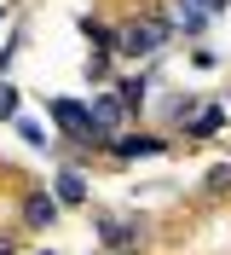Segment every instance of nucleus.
<instances>
[{
  "instance_id": "13",
  "label": "nucleus",
  "mask_w": 231,
  "mask_h": 255,
  "mask_svg": "<svg viewBox=\"0 0 231 255\" xmlns=\"http://www.w3.org/2000/svg\"><path fill=\"white\" fill-rule=\"evenodd\" d=\"M191 6H197L202 17H214V12H226V0H191Z\"/></svg>"
},
{
  "instance_id": "4",
  "label": "nucleus",
  "mask_w": 231,
  "mask_h": 255,
  "mask_svg": "<svg viewBox=\"0 0 231 255\" xmlns=\"http://www.w3.org/2000/svg\"><path fill=\"white\" fill-rule=\"evenodd\" d=\"M52 215H58V197H46V191H35L29 203H23V221H35V226H46Z\"/></svg>"
},
{
  "instance_id": "8",
  "label": "nucleus",
  "mask_w": 231,
  "mask_h": 255,
  "mask_svg": "<svg viewBox=\"0 0 231 255\" xmlns=\"http://www.w3.org/2000/svg\"><path fill=\"white\" fill-rule=\"evenodd\" d=\"M116 151H122V157H156L162 139H116Z\"/></svg>"
},
{
  "instance_id": "11",
  "label": "nucleus",
  "mask_w": 231,
  "mask_h": 255,
  "mask_svg": "<svg viewBox=\"0 0 231 255\" xmlns=\"http://www.w3.org/2000/svg\"><path fill=\"white\" fill-rule=\"evenodd\" d=\"M145 99V81H122V105H139Z\"/></svg>"
},
{
  "instance_id": "2",
  "label": "nucleus",
  "mask_w": 231,
  "mask_h": 255,
  "mask_svg": "<svg viewBox=\"0 0 231 255\" xmlns=\"http://www.w3.org/2000/svg\"><path fill=\"white\" fill-rule=\"evenodd\" d=\"M52 116H58L76 139H98L92 133V105H76V99H52Z\"/></svg>"
},
{
  "instance_id": "5",
  "label": "nucleus",
  "mask_w": 231,
  "mask_h": 255,
  "mask_svg": "<svg viewBox=\"0 0 231 255\" xmlns=\"http://www.w3.org/2000/svg\"><path fill=\"white\" fill-rule=\"evenodd\" d=\"M220 128H226V111H220V105H202L197 122H191V133H197V139H208V133H220Z\"/></svg>"
},
{
  "instance_id": "1",
  "label": "nucleus",
  "mask_w": 231,
  "mask_h": 255,
  "mask_svg": "<svg viewBox=\"0 0 231 255\" xmlns=\"http://www.w3.org/2000/svg\"><path fill=\"white\" fill-rule=\"evenodd\" d=\"M162 41H168V23H127V29L116 35V52H122V58H151Z\"/></svg>"
},
{
  "instance_id": "6",
  "label": "nucleus",
  "mask_w": 231,
  "mask_h": 255,
  "mask_svg": "<svg viewBox=\"0 0 231 255\" xmlns=\"http://www.w3.org/2000/svg\"><path fill=\"white\" fill-rule=\"evenodd\" d=\"M168 23H179L185 35H197V29H202V12H197V6H191V0H173V12H168Z\"/></svg>"
},
{
  "instance_id": "9",
  "label": "nucleus",
  "mask_w": 231,
  "mask_h": 255,
  "mask_svg": "<svg viewBox=\"0 0 231 255\" xmlns=\"http://www.w3.org/2000/svg\"><path fill=\"white\" fill-rule=\"evenodd\" d=\"M226 186H231V162H220L214 174H208V191H226Z\"/></svg>"
},
{
  "instance_id": "12",
  "label": "nucleus",
  "mask_w": 231,
  "mask_h": 255,
  "mask_svg": "<svg viewBox=\"0 0 231 255\" xmlns=\"http://www.w3.org/2000/svg\"><path fill=\"white\" fill-rule=\"evenodd\" d=\"M127 232H133V226H127V221H104V238H110V244H122Z\"/></svg>"
},
{
  "instance_id": "3",
  "label": "nucleus",
  "mask_w": 231,
  "mask_h": 255,
  "mask_svg": "<svg viewBox=\"0 0 231 255\" xmlns=\"http://www.w3.org/2000/svg\"><path fill=\"white\" fill-rule=\"evenodd\" d=\"M122 122H127V105H122V99H110V93L92 99V133H98V139H110Z\"/></svg>"
},
{
  "instance_id": "10",
  "label": "nucleus",
  "mask_w": 231,
  "mask_h": 255,
  "mask_svg": "<svg viewBox=\"0 0 231 255\" xmlns=\"http://www.w3.org/2000/svg\"><path fill=\"white\" fill-rule=\"evenodd\" d=\"M0 116H17V93L6 87V81H0Z\"/></svg>"
},
{
  "instance_id": "7",
  "label": "nucleus",
  "mask_w": 231,
  "mask_h": 255,
  "mask_svg": "<svg viewBox=\"0 0 231 255\" xmlns=\"http://www.w3.org/2000/svg\"><path fill=\"white\" fill-rule=\"evenodd\" d=\"M81 197H87L81 174H70V168H64V174H58V203H81Z\"/></svg>"
},
{
  "instance_id": "14",
  "label": "nucleus",
  "mask_w": 231,
  "mask_h": 255,
  "mask_svg": "<svg viewBox=\"0 0 231 255\" xmlns=\"http://www.w3.org/2000/svg\"><path fill=\"white\" fill-rule=\"evenodd\" d=\"M46 255H52V250H46Z\"/></svg>"
}]
</instances>
